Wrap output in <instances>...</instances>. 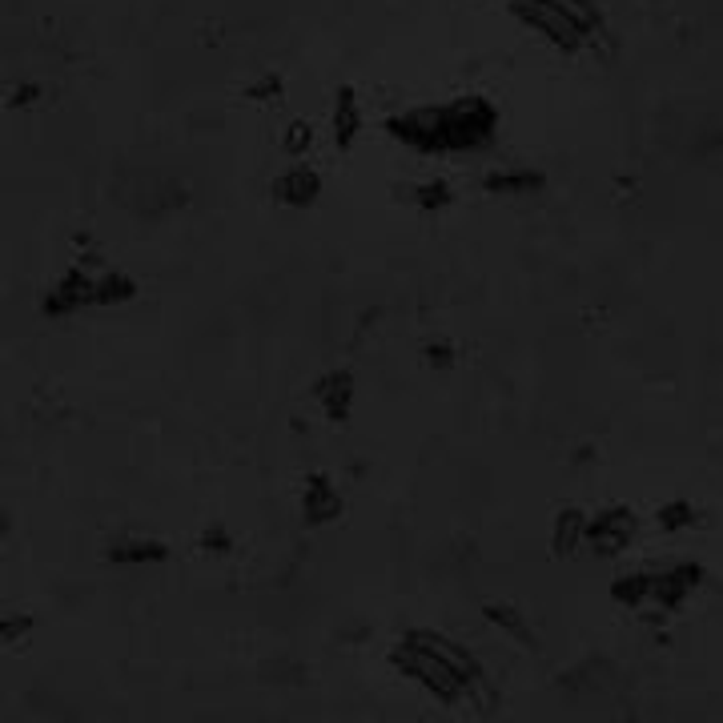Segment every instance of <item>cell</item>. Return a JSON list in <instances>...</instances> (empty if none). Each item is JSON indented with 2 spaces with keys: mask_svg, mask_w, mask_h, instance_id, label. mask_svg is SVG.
Instances as JSON below:
<instances>
[{
  "mask_svg": "<svg viewBox=\"0 0 723 723\" xmlns=\"http://www.w3.org/2000/svg\"><path fill=\"white\" fill-rule=\"evenodd\" d=\"M121 298H133V282L121 274H93V270H73L57 282V290L45 298L49 314H73L85 306H113Z\"/></svg>",
  "mask_w": 723,
  "mask_h": 723,
  "instance_id": "obj_4",
  "label": "cell"
},
{
  "mask_svg": "<svg viewBox=\"0 0 723 723\" xmlns=\"http://www.w3.org/2000/svg\"><path fill=\"white\" fill-rule=\"evenodd\" d=\"M278 197L290 201V205H310L318 197V177L310 169H290L278 181Z\"/></svg>",
  "mask_w": 723,
  "mask_h": 723,
  "instance_id": "obj_8",
  "label": "cell"
},
{
  "mask_svg": "<svg viewBox=\"0 0 723 723\" xmlns=\"http://www.w3.org/2000/svg\"><path fill=\"white\" fill-rule=\"evenodd\" d=\"M519 13L527 25L543 29L563 49H579L587 33L599 25V13L587 0H519Z\"/></svg>",
  "mask_w": 723,
  "mask_h": 723,
  "instance_id": "obj_3",
  "label": "cell"
},
{
  "mask_svg": "<svg viewBox=\"0 0 723 723\" xmlns=\"http://www.w3.org/2000/svg\"><path fill=\"white\" fill-rule=\"evenodd\" d=\"M0 535H5V519H0Z\"/></svg>",
  "mask_w": 723,
  "mask_h": 723,
  "instance_id": "obj_16",
  "label": "cell"
},
{
  "mask_svg": "<svg viewBox=\"0 0 723 723\" xmlns=\"http://www.w3.org/2000/svg\"><path fill=\"white\" fill-rule=\"evenodd\" d=\"M631 535H635V519H631L627 511H611V515L587 519V543H591L599 555H615Z\"/></svg>",
  "mask_w": 723,
  "mask_h": 723,
  "instance_id": "obj_6",
  "label": "cell"
},
{
  "mask_svg": "<svg viewBox=\"0 0 723 723\" xmlns=\"http://www.w3.org/2000/svg\"><path fill=\"white\" fill-rule=\"evenodd\" d=\"M495 109L482 97H462L454 105L442 109H410L402 121L394 125H414V129H398L406 145L414 149H474L482 141L495 137Z\"/></svg>",
  "mask_w": 723,
  "mask_h": 723,
  "instance_id": "obj_2",
  "label": "cell"
},
{
  "mask_svg": "<svg viewBox=\"0 0 723 723\" xmlns=\"http://www.w3.org/2000/svg\"><path fill=\"white\" fill-rule=\"evenodd\" d=\"M306 141H310V125H294L286 133V149H306Z\"/></svg>",
  "mask_w": 723,
  "mask_h": 723,
  "instance_id": "obj_15",
  "label": "cell"
},
{
  "mask_svg": "<svg viewBox=\"0 0 723 723\" xmlns=\"http://www.w3.org/2000/svg\"><path fill=\"white\" fill-rule=\"evenodd\" d=\"M394 667L426 687L442 703H462L478 683H487L474 655L434 631H406L394 647Z\"/></svg>",
  "mask_w": 723,
  "mask_h": 723,
  "instance_id": "obj_1",
  "label": "cell"
},
{
  "mask_svg": "<svg viewBox=\"0 0 723 723\" xmlns=\"http://www.w3.org/2000/svg\"><path fill=\"white\" fill-rule=\"evenodd\" d=\"M113 559H117V563H125V559H129V563H161V559H165V547H161V543H129V547H117Z\"/></svg>",
  "mask_w": 723,
  "mask_h": 723,
  "instance_id": "obj_12",
  "label": "cell"
},
{
  "mask_svg": "<svg viewBox=\"0 0 723 723\" xmlns=\"http://www.w3.org/2000/svg\"><path fill=\"white\" fill-rule=\"evenodd\" d=\"M551 543H555V551H559V555H571L579 543H587V515H579V511H563V515L555 519V535H551Z\"/></svg>",
  "mask_w": 723,
  "mask_h": 723,
  "instance_id": "obj_9",
  "label": "cell"
},
{
  "mask_svg": "<svg viewBox=\"0 0 723 723\" xmlns=\"http://www.w3.org/2000/svg\"><path fill=\"white\" fill-rule=\"evenodd\" d=\"M318 398H322V410L334 418V422H346V414H350V402H354V382H350V374H326L322 382H318Z\"/></svg>",
  "mask_w": 723,
  "mask_h": 723,
  "instance_id": "obj_7",
  "label": "cell"
},
{
  "mask_svg": "<svg viewBox=\"0 0 723 723\" xmlns=\"http://www.w3.org/2000/svg\"><path fill=\"white\" fill-rule=\"evenodd\" d=\"M334 133H338L342 149H346V145H350V137L358 133V101H354L350 93H342V97H338V109H334Z\"/></svg>",
  "mask_w": 723,
  "mask_h": 723,
  "instance_id": "obj_10",
  "label": "cell"
},
{
  "mask_svg": "<svg viewBox=\"0 0 723 723\" xmlns=\"http://www.w3.org/2000/svg\"><path fill=\"white\" fill-rule=\"evenodd\" d=\"M487 615H491L495 623H503V631H507V635H519V639H527V643H531V635L523 631V619H519V615H511V611H503V607H491Z\"/></svg>",
  "mask_w": 723,
  "mask_h": 723,
  "instance_id": "obj_14",
  "label": "cell"
},
{
  "mask_svg": "<svg viewBox=\"0 0 723 723\" xmlns=\"http://www.w3.org/2000/svg\"><path fill=\"white\" fill-rule=\"evenodd\" d=\"M302 515H306L310 527H326V523H334L342 515V499H338L334 482L326 474H310L306 495H302Z\"/></svg>",
  "mask_w": 723,
  "mask_h": 723,
  "instance_id": "obj_5",
  "label": "cell"
},
{
  "mask_svg": "<svg viewBox=\"0 0 723 723\" xmlns=\"http://www.w3.org/2000/svg\"><path fill=\"white\" fill-rule=\"evenodd\" d=\"M687 523H695V511H691L687 503H667V507L659 511V527H663V531H679V527H687Z\"/></svg>",
  "mask_w": 723,
  "mask_h": 723,
  "instance_id": "obj_13",
  "label": "cell"
},
{
  "mask_svg": "<svg viewBox=\"0 0 723 723\" xmlns=\"http://www.w3.org/2000/svg\"><path fill=\"white\" fill-rule=\"evenodd\" d=\"M611 591H615V599H619V603L639 607V603H647V599H651V575H623Z\"/></svg>",
  "mask_w": 723,
  "mask_h": 723,
  "instance_id": "obj_11",
  "label": "cell"
}]
</instances>
